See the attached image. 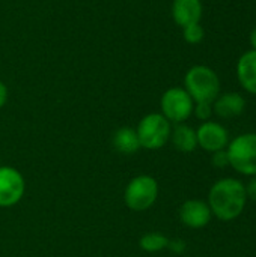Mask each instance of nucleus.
Segmentation results:
<instances>
[{
	"instance_id": "4be33fe9",
	"label": "nucleus",
	"mask_w": 256,
	"mask_h": 257,
	"mask_svg": "<svg viewBox=\"0 0 256 257\" xmlns=\"http://www.w3.org/2000/svg\"><path fill=\"white\" fill-rule=\"evenodd\" d=\"M249 41H250V45H252V50H256V27L250 32L249 35Z\"/></svg>"
},
{
	"instance_id": "412c9836",
	"label": "nucleus",
	"mask_w": 256,
	"mask_h": 257,
	"mask_svg": "<svg viewBox=\"0 0 256 257\" xmlns=\"http://www.w3.org/2000/svg\"><path fill=\"white\" fill-rule=\"evenodd\" d=\"M8 99V87L5 86V83L0 81V108L6 104Z\"/></svg>"
},
{
	"instance_id": "7ed1b4c3",
	"label": "nucleus",
	"mask_w": 256,
	"mask_h": 257,
	"mask_svg": "<svg viewBox=\"0 0 256 257\" xmlns=\"http://www.w3.org/2000/svg\"><path fill=\"white\" fill-rule=\"evenodd\" d=\"M160 187L155 178L149 175L134 176L124 190V202L128 209L143 212L152 208L158 199Z\"/></svg>"
},
{
	"instance_id": "6ab92c4d",
	"label": "nucleus",
	"mask_w": 256,
	"mask_h": 257,
	"mask_svg": "<svg viewBox=\"0 0 256 257\" xmlns=\"http://www.w3.org/2000/svg\"><path fill=\"white\" fill-rule=\"evenodd\" d=\"M167 248H169L170 251L177 253V254H181V253H184V251H186L187 245H186V242H184L183 239H169V245H167Z\"/></svg>"
},
{
	"instance_id": "1a4fd4ad",
	"label": "nucleus",
	"mask_w": 256,
	"mask_h": 257,
	"mask_svg": "<svg viewBox=\"0 0 256 257\" xmlns=\"http://www.w3.org/2000/svg\"><path fill=\"white\" fill-rule=\"evenodd\" d=\"M213 218L211 209L207 202L199 199H189L180 206V220L186 227L204 229Z\"/></svg>"
},
{
	"instance_id": "0eeeda50",
	"label": "nucleus",
	"mask_w": 256,
	"mask_h": 257,
	"mask_svg": "<svg viewBox=\"0 0 256 257\" xmlns=\"http://www.w3.org/2000/svg\"><path fill=\"white\" fill-rule=\"evenodd\" d=\"M26 193V181L23 175L9 166L0 167V208L15 206Z\"/></svg>"
},
{
	"instance_id": "6e6552de",
	"label": "nucleus",
	"mask_w": 256,
	"mask_h": 257,
	"mask_svg": "<svg viewBox=\"0 0 256 257\" xmlns=\"http://www.w3.org/2000/svg\"><path fill=\"white\" fill-rule=\"evenodd\" d=\"M196 137H198V146L210 154L226 149L231 142L228 130L222 123L214 120L202 122L196 130Z\"/></svg>"
},
{
	"instance_id": "f257e3e1",
	"label": "nucleus",
	"mask_w": 256,
	"mask_h": 257,
	"mask_svg": "<svg viewBox=\"0 0 256 257\" xmlns=\"http://www.w3.org/2000/svg\"><path fill=\"white\" fill-rule=\"evenodd\" d=\"M207 203L211 214L220 221H232L238 218L247 203L244 184L235 178L219 179L211 185Z\"/></svg>"
},
{
	"instance_id": "20e7f679",
	"label": "nucleus",
	"mask_w": 256,
	"mask_h": 257,
	"mask_svg": "<svg viewBox=\"0 0 256 257\" xmlns=\"http://www.w3.org/2000/svg\"><path fill=\"white\" fill-rule=\"evenodd\" d=\"M172 123L161 113H149L143 116L136 128L140 148L148 151H158L170 140Z\"/></svg>"
},
{
	"instance_id": "ddd939ff",
	"label": "nucleus",
	"mask_w": 256,
	"mask_h": 257,
	"mask_svg": "<svg viewBox=\"0 0 256 257\" xmlns=\"http://www.w3.org/2000/svg\"><path fill=\"white\" fill-rule=\"evenodd\" d=\"M174 148L183 154H192L198 148V137L196 130L186 123H175L170 131V140Z\"/></svg>"
},
{
	"instance_id": "39448f33",
	"label": "nucleus",
	"mask_w": 256,
	"mask_h": 257,
	"mask_svg": "<svg viewBox=\"0 0 256 257\" xmlns=\"http://www.w3.org/2000/svg\"><path fill=\"white\" fill-rule=\"evenodd\" d=\"M229 166L244 176H256V133H244L229 142L226 148Z\"/></svg>"
},
{
	"instance_id": "dca6fc26",
	"label": "nucleus",
	"mask_w": 256,
	"mask_h": 257,
	"mask_svg": "<svg viewBox=\"0 0 256 257\" xmlns=\"http://www.w3.org/2000/svg\"><path fill=\"white\" fill-rule=\"evenodd\" d=\"M183 36L186 39V42L189 44H199L204 36H205V32H204V27L196 23V24H190V26H186L183 27Z\"/></svg>"
},
{
	"instance_id": "4468645a",
	"label": "nucleus",
	"mask_w": 256,
	"mask_h": 257,
	"mask_svg": "<svg viewBox=\"0 0 256 257\" xmlns=\"http://www.w3.org/2000/svg\"><path fill=\"white\" fill-rule=\"evenodd\" d=\"M112 145L116 152L122 155H131L139 152L140 142L137 137V133L131 126H121L115 131L112 137Z\"/></svg>"
},
{
	"instance_id": "a211bd4d",
	"label": "nucleus",
	"mask_w": 256,
	"mask_h": 257,
	"mask_svg": "<svg viewBox=\"0 0 256 257\" xmlns=\"http://www.w3.org/2000/svg\"><path fill=\"white\" fill-rule=\"evenodd\" d=\"M211 164L214 167H217V169L229 167V157H228L226 149H222V151H217V152L211 154Z\"/></svg>"
},
{
	"instance_id": "9d476101",
	"label": "nucleus",
	"mask_w": 256,
	"mask_h": 257,
	"mask_svg": "<svg viewBox=\"0 0 256 257\" xmlns=\"http://www.w3.org/2000/svg\"><path fill=\"white\" fill-rule=\"evenodd\" d=\"M246 108V99L238 92L220 93L213 101V113L222 119H232L243 114Z\"/></svg>"
},
{
	"instance_id": "f8f14e48",
	"label": "nucleus",
	"mask_w": 256,
	"mask_h": 257,
	"mask_svg": "<svg viewBox=\"0 0 256 257\" xmlns=\"http://www.w3.org/2000/svg\"><path fill=\"white\" fill-rule=\"evenodd\" d=\"M237 78L241 87L256 95V50H249L237 62Z\"/></svg>"
},
{
	"instance_id": "aec40b11",
	"label": "nucleus",
	"mask_w": 256,
	"mask_h": 257,
	"mask_svg": "<svg viewBox=\"0 0 256 257\" xmlns=\"http://www.w3.org/2000/svg\"><path fill=\"white\" fill-rule=\"evenodd\" d=\"M246 188V194H247V200H253L256 202V176H252L250 181L247 184H244Z\"/></svg>"
},
{
	"instance_id": "f3484780",
	"label": "nucleus",
	"mask_w": 256,
	"mask_h": 257,
	"mask_svg": "<svg viewBox=\"0 0 256 257\" xmlns=\"http://www.w3.org/2000/svg\"><path fill=\"white\" fill-rule=\"evenodd\" d=\"M193 114H195L199 120H202V122L210 120L211 116L214 114V113H213V104H211V102H195Z\"/></svg>"
},
{
	"instance_id": "423d86ee",
	"label": "nucleus",
	"mask_w": 256,
	"mask_h": 257,
	"mask_svg": "<svg viewBox=\"0 0 256 257\" xmlns=\"http://www.w3.org/2000/svg\"><path fill=\"white\" fill-rule=\"evenodd\" d=\"M160 107L170 123H184L193 114L195 101L184 87H170L161 95Z\"/></svg>"
},
{
	"instance_id": "2eb2a0df",
	"label": "nucleus",
	"mask_w": 256,
	"mask_h": 257,
	"mask_svg": "<svg viewBox=\"0 0 256 257\" xmlns=\"http://www.w3.org/2000/svg\"><path fill=\"white\" fill-rule=\"evenodd\" d=\"M167 245H169V238L160 232H148V233L142 235L139 239V247L146 253L161 251V250L167 248Z\"/></svg>"
},
{
	"instance_id": "f03ea898",
	"label": "nucleus",
	"mask_w": 256,
	"mask_h": 257,
	"mask_svg": "<svg viewBox=\"0 0 256 257\" xmlns=\"http://www.w3.org/2000/svg\"><path fill=\"white\" fill-rule=\"evenodd\" d=\"M184 89L195 102H211L220 95V78L205 65L192 66L184 77Z\"/></svg>"
},
{
	"instance_id": "9b49d317",
	"label": "nucleus",
	"mask_w": 256,
	"mask_h": 257,
	"mask_svg": "<svg viewBox=\"0 0 256 257\" xmlns=\"http://www.w3.org/2000/svg\"><path fill=\"white\" fill-rule=\"evenodd\" d=\"M202 2L201 0H174L172 18L180 27L196 24L202 18Z\"/></svg>"
}]
</instances>
